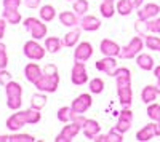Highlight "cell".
<instances>
[{"instance_id": "obj_34", "label": "cell", "mask_w": 160, "mask_h": 142, "mask_svg": "<svg viewBox=\"0 0 160 142\" xmlns=\"http://www.w3.org/2000/svg\"><path fill=\"white\" fill-rule=\"evenodd\" d=\"M135 29H136V32H138L141 37H146V35H149V34H151V31H149V24H148V21H144V19H138V21H136Z\"/></svg>"}, {"instance_id": "obj_27", "label": "cell", "mask_w": 160, "mask_h": 142, "mask_svg": "<svg viewBox=\"0 0 160 142\" xmlns=\"http://www.w3.org/2000/svg\"><path fill=\"white\" fill-rule=\"evenodd\" d=\"M117 13L122 16H128L130 13L135 10V5L131 3V0H118L117 2V7H115Z\"/></svg>"}, {"instance_id": "obj_31", "label": "cell", "mask_w": 160, "mask_h": 142, "mask_svg": "<svg viewBox=\"0 0 160 142\" xmlns=\"http://www.w3.org/2000/svg\"><path fill=\"white\" fill-rule=\"evenodd\" d=\"M24 113H26V118H28V125H35V123L40 121V118H42L40 117V110H37L34 107L24 110Z\"/></svg>"}, {"instance_id": "obj_3", "label": "cell", "mask_w": 160, "mask_h": 142, "mask_svg": "<svg viewBox=\"0 0 160 142\" xmlns=\"http://www.w3.org/2000/svg\"><path fill=\"white\" fill-rule=\"evenodd\" d=\"M45 21H40L37 18H28L24 19V27L26 31H28L32 38H35V40H42V38H45L47 35V24H43Z\"/></svg>"}, {"instance_id": "obj_10", "label": "cell", "mask_w": 160, "mask_h": 142, "mask_svg": "<svg viewBox=\"0 0 160 142\" xmlns=\"http://www.w3.org/2000/svg\"><path fill=\"white\" fill-rule=\"evenodd\" d=\"M96 69L99 72H104L106 75H111V77H115V72H117V61L115 58L112 56H106L104 59H99L96 62Z\"/></svg>"}, {"instance_id": "obj_44", "label": "cell", "mask_w": 160, "mask_h": 142, "mask_svg": "<svg viewBox=\"0 0 160 142\" xmlns=\"http://www.w3.org/2000/svg\"><path fill=\"white\" fill-rule=\"evenodd\" d=\"M40 2H42V0H24V3L28 8H38Z\"/></svg>"}, {"instance_id": "obj_23", "label": "cell", "mask_w": 160, "mask_h": 142, "mask_svg": "<svg viewBox=\"0 0 160 142\" xmlns=\"http://www.w3.org/2000/svg\"><path fill=\"white\" fill-rule=\"evenodd\" d=\"M78 40H80V29L72 27V31H71V32H68V34L64 35L62 43H64V46L72 48V46H75V45L78 43Z\"/></svg>"}, {"instance_id": "obj_16", "label": "cell", "mask_w": 160, "mask_h": 142, "mask_svg": "<svg viewBox=\"0 0 160 142\" xmlns=\"http://www.w3.org/2000/svg\"><path fill=\"white\" fill-rule=\"evenodd\" d=\"M99 50H101V53L104 54V56H112V58H118V54H120V48L114 40H109V38H104V40L101 42V45H99Z\"/></svg>"}, {"instance_id": "obj_26", "label": "cell", "mask_w": 160, "mask_h": 142, "mask_svg": "<svg viewBox=\"0 0 160 142\" xmlns=\"http://www.w3.org/2000/svg\"><path fill=\"white\" fill-rule=\"evenodd\" d=\"M62 42L59 40L58 37H48V38H45V48H47V51L48 53H58V51L62 48Z\"/></svg>"}, {"instance_id": "obj_43", "label": "cell", "mask_w": 160, "mask_h": 142, "mask_svg": "<svg viewBox=\"0 0 160 142\" xmlns=\"http://www.w3.org/2000/svg\"><path fill=\"white\" fill-rule=\"evenodd\" d=\"M11 82V73L8 72V70H0V85H7V83H10Z\"/></svg>"}, {"instance_id": "obj_8", "label": "cell", "mask_w": 160, "mask_h": 142, "mask_svg": "<svg viewBox=\"0 0 160 142\" xmlns=\"http://www.w3.org/2000/svg\"><path fill=\"white\" fill-rule=\"evenodd\" d=\"M93 56V46L88 42H80L74 51V61L75 62H87Z\"/></svg>"}, {"instance_id": "obj_17", "label": "cell", "mask_w": 160, "mask_h": 142, "mask_svg": "<svg viewBox=\"0 0 160 142\" xmlns=\"http://www.w3.org/2000/svg\"><path fill=\"white\" fill-rule=\"evenodd\" d=\"M42 72L43 70L38 67L37 62H29L28 66H26V69H24L26 78H28V82H31V83H35L40 77H42Z\"/></svg>"}, {"instance_id": "obj_46", "label": "cell", "mask_w": 160, "mask_h": 142, "mask_svg": "<svg viewBox=\"0 0 160 142\" xmlns=\"http://www.w3.org/2000/svg\"><path fill=\"white\" fill-rule=\"evenodd\" d=\"M5 27H7V19L0 18V38H3V35H5Z\"/></svg>"}, {"instance_id": "obj_11", "label": "cell", "mask_w": 160, "mask_h": 142, "mask_svg": "<svg viewBox=\"0 0 160 142\" xmlns=\"http://www.w3.org/2000/svg\"><path fill=\"white\" fill-rule=\"evenodd\" d=\"M91 96L90 94H87V93H83V94H80V96H77L75 97V101L72 102V106H71V109L75 112V113H85L90 107H91Z\"/></svg>"}, {"instance_id": "obj_39", "label": "cell", "mask_w": 160, "mask_h": 142, "mask_svg": "<svg viewBox=\"0 0 160 142\" xmlns=\"http://www.w3.org/2000/svg\"><path fill=\"white\" fill-rule=\"evenodd\" d=\"M21 104H22L21 96H18V97H7V106H8L10 110H19Z\"/></svg>"}, {"instance_id": "obj_18", "label": "cell", "mask_w": 160, "mask_h": 142, "mask_svg": "<svg viewBox=\"0 0 160 142\" xmlns=\"http://www.w3.org/2000/svg\"><path fill=\"white\" fill-rule=\"evenodd\" d=\"M78 15L74 11H61L59 13V21H61V24L62 26H66V27H77L78 26Z\"/></svg>"}, {"instance_id": "obj_37", "label": "cell", "mask_w": 160, "mask_h": 142, "mask_svg": "<svg viewBox=\"0 0 160 142\" xmlns=\"http://www.w3.org/2000/svg\"><path fill=\"white\" fill-rule=\"evenodd\" d=\"M71 113H72L71 107H61L58 110V120L61 123H69L71 121Z\"/></svg>"}, {"instance_id": "obj_50", "label": "cell", "mask_w": 160, "mask_h": 142, "mask_svg": "<svg viewBox=\"0 0 160 142\" xmlns=\"http://www.w3.org/2000/svg\"><path fill=\"white\" fill-rule=\"evenodd\" d=\"M0 70H2V69H0Z\"/></svg>"}, {"instance_id": "obj_13", "label": "cell", "mask_w": 160, "mask_h": 142, "mask_svg": "<svg viewBox=\"0 0 160 142\" xmlns=\"http://www.w3.org/2000/svg\"><path fill=\"white\" fill-rule=\"evenodd\" d=\"M28 125V118H26V113L24 110L22 112H16V113H13L11 117L7 120V128L10 131H19L22 126Z\"/></svg>"}, {"instance_id": "obj_5", "label": "cell", "mask_w": 160, "mask_h": 142, "mask_svg": "<svg viewBox=\"0 0 160 142\" xmlns=\"http://www.w3.org/2000/svg\"><path fill=\"white\" fill-rule=\"evenodd\" d=\"M45 50L47 48H43L34 38V40H29L24 43V56L31 61H42L45 58Z\"/></svg>"}, {"instance_id": "obj_19", "label": "cell", "mask_w": 160, "mask_h": 142, "mask_svg": "<svg viewBox=\"0 0 160 142\" xmlns=\"http://www.w3.org/2000/svg\"><path fill=\"white\" fill-rule=\"evenodd\" d=\"M136 64H138V67L142 69V70H154L155 67V64H154V58L148 53H139L136 56Z\"/></svg>"}, {"instance_id": "obj_1", "label": "cell", "mask_w": 160, "mask_h": 142, "mask_svg": "<svg viewBox=\"0 0 160 142\" xmlns=\"http://www.w3.org/2000/svg\"><path fill=\"white\" fill-rule=\"evenodd\" d=\"M115 78H117V94L120 99V104L130 107L131 101H133V91H131V72L127 67L117 69L115 72Z\"/></svg>"}, {"instance_id": "obj_4", "label": "cell", "mask_w": 160, "mask_h": 142, "mask_svg": "<svg viewBox=\"0 0 160 142\" xmlns=\"http://www.w3.org/2000/svg\"><path fill=\"white\" fill-rule=\"evenodd\" d=\"M142 46H144L142 38H141V37H133L131 40H130V43L120 50L118 59H133L135 56H138V54L141 53Z\"/></svg>"}, {"instance_id": "obj_33", "label": "cell", "mask_w": 160, "mask_h": 142, "mask_svg": "<svg viewBox=\"0 0 160 142\" xmlns=\"http://www.w3.org/2000/svg\"><path fill=\"white\" fill-rule=\"evenodd\" d=\"M88 8H90V3L87 2V0H75V2H74V11L77 13L78 16L87 15Z\"/></svg>"}, {"instance_id": "obj_20", "label": "cell", "mask_w": 160, "mask_h": 142, "mask_svg": "<svg viewBox=\"0 0 160 142\" xmlns=\"http://www.w3.org/2000/svg\"><path fill=\"white\" fill-rule=\"evenodd\" d=\"M158 96V89L155 85H148V86H144V89L141 91V99L144 104H152V102L157 99Z\"/></svg>"}, {"instance_id": "obj_38", "label": "cell", "mask_w": 160, "mask_h": 142, "mask_svg": "<svg viewBox=\"0 0 160 142\" xmlns=\"http://www.w3.org/2000/svg\"><path fill=\"white\" fill-rule=\"evenodd\" d=\"M34 140H35V137L31 136V134H19V133H16V134L10 136V142H34Z\"/></svg>"}, {"instance_id": "obj_30", "label": "cell", "mask_w": 160, "mask_h": 142, "mask_svg": "<svg viewBox=\"0 0 160 142\" xmlns=\"http://www.w3.org/2000/svg\"><path fill=\"white\" fill-rule=\"evenodd\" d=\"M47 106V96L42 93H37L31 97V107L37 109V110H42Z\"/></svg>"}, {"instance_id": "obj_24", "label": "cell", "mask_w": 160, "mask_h": 142, "mask_svg": "<svg viewBox=\"0 0 160 142\" xmlns=\"http://www.w3.org/2000/svg\"><path fill=\"white\" fill-rule=\"evenodd\" d=\"M40 19L45 21V22H51L53 19L56 18V10L53 5H43V7H40Z\"/></svg>"}, {"instance_id": "obj_14", "label": "cell", "mask_w": 160, "mask_h": 142, "mask_svg": "<svg viewBox=\"0 0 160 142\" xmlns=\"http://www.w3.org/2000/svg\"><path fill=\"white\" fill-rule=\"evenodd\" d=\"M78 26H80L82 31L93 32V31H98L101 27V19H98L96 16L83 15V16H80V19H78Z\"/></svg>"}, {"instance_id": "obj_32", "label": "cell", "mask_w": 160, "mask_h": 142, "mask_svg": "<svg viewBox=\"0 0 160 142\" xmlns=\"http://www.w3.org/2000/svg\"><path fill=\"white\" fill-rule=\"evenodd\" d=\"M102 89H104V80L102 78H93L90 82V93L93 94H101L102 93Z\"/></svg>"}, {"instance_id": "obj_49", "label": "cell", "mask_w": 160, "mask_h": 142, "mask_svg": "<svg viewBox=\"0 0 160 142\" xmlns=\"http://www.w3.org/2000/svg\"><path fill=\"white\" fill-rule=\"evenodd\" d=\"M111 2H114V0H111Z\"/></svg>"}, {"instance_id": "obj_48", "label": "cell", "mask_w": 160, "mask_h": 142, "mask_svg": "<svg viewBox=\"0 0 160 142\" xmlns=\"http://www.w3.org/2000/svg\"><path fill=\"white\" fill-rule=\"evenodd\" d=\"M0 142H10V136H2L0 134Z\"/></svg>"}, {"instance_id": "obj_28", "label": "cell", "mask_w": 160, "mask_h": 142, "mask_svg": "<svg viewBox=\"0 0 160 142\" xmlns=\"http://www.w3.org/2000/svg\"><path fill=\"white\" fill-rule=\"evenodd\" d=\"M99 11H101V15L104 18H112L117 10L114 8V2H111V0H102V3L99 7Z\"/></svg>"}, {"instance_id": "obj_47", "label": "cell", "mask_w": 160, "mask_h": 142, "mask_svg": "<svg viewBox=\"0 0 160 142\" xmlns=\"http://www.w3.org/2000/svg\"><path fill=\"white\" fill-rule=\"evenodd\" d=\"M142 2H144V0H131V3L135 5V8H139L142 5Z\"/></svg>"}, {"instance_id": "obj_40", "label": "cell", "mask_w": 160, "mask_h": 142, "mask_svg": "<svg viewBox=\"0 0 160 142\" xmlns=\"http://www.w3.org/2000/svg\"><path fill=\"white\" fill-rule=\"evenodd\" d=\"M8 64V56H7V46L3 43H0V69H7Z\"/></svg>"}, {"instance_id": "obj_15", "label": "cell", "mask_w": 160, "mask_h": 142, "mask_svg": "<svg viewBox=\"0 0 160 142\" xmlns=\"http://www.w3.org/2000/svg\"><path fill=\"white\" fill-rule=\"evenodd\" d=\"M82 131H83V134H85L87 139H93V140H95L99 136V133H101V126H99V123L96 120L87 118L85 123H83V126H82Z\"/></svg>"}, {"instance_id": "obj_7", "label": "cell", "mask_w": 160, "mask_h": 142, "mask_svg": "<svg viewBox=\"0 0 160 142\" xmlns=\"http://www.w3.org/2000/svg\"><path fill=\"white\" fill-rule=\"evenodd\" d=\"M72 83L74 85H85L88 82V72H87V67H85V62H74L72 66Z\"/></svg>"}, {"instance_id": "obj_2", "label": "cell", "mask_w": 160, "mask_h": 142, "mask_svg": "<svg viewBox=\"0 0 160 142\" xmlns=\"http://www.w3.org/2000/svg\"><path fill=\"white\" fill-rule=\"evenodd\" d=\"M58 83H59V72H58V67L55 64H47L43 67V72H42V77L34 83L35 88L38 91H43V93H55L56 88H58Z\"/></svg>"}, {"instance_id": "obj_9", "label": "cell", "mask_w": 160, "mask_h": 142, "mask_svg": "<svg viewBox=\"0 0 160 142\" xmlns=\"http://www.w3.org/2000/svg\"><path fill=\"white\" fill-rule=\"evenodd\" d=\"M131 123H133V112L128 107H125L122 112H120V117H118V121L115 125V130L125 134L131 128Z\"/></svg>"}, {"instance_id": "obj_42", "label": "cell", "mask_w": 160, "mask_h": 142, "mask_svg": "<svg viewBox=\"0 0 160 142\" xmlns=\"http://www.w3.org/2000/svg\"><path fill=\"white\" fill-rule=\"evenodd\" d=\"M21 2L22 0H3V7L7 10H19Z\"/></svg>"}, {"instance_id": "obj_6", "label": "cell", "mask_w": 160, "mask_h": 142, "mask_svg": "<svg viewBox=\"0 0 160 142\" xmlns=\"http://www.w3.org/2000/svg\"><path fill=\"white\" fill-rule=\"evenodd\" d=\"M80 130H82V126H80L78 123L69 121L68 125L62 128V131L56 136V142H71L80 133Z\"/></svg>"}, {"instance_id": "obj_29", "label": "cell", "mask_w": 160, "mask_h": 142, "mask_svg": "<svg viewBox=\"0 0 160 142\" xmlns=\"http://www.w3.org/2000/svg\"><path fill=\"white\" fill-rule=\"evenodd\" d=\"M2 18H5L8 24H19L21 22V15H19L18 10H7L5 8Z\"/></svg>"}, {"instance_id": "obj_35", "label": "cell", "mask_w": 160, "mask_h": 142, "mask_svg": "<svg viewBox=\"0 0 160 142\" xmlns=\"http://www.w3.org/2000/svg\"><path fill=\"white\" fill-rule=\"evenodd\" d=\"M146 46L154 51H160V37H152L151 34L146 35Z\"/></svg>"}, {"instance_id": "obj_22", "label": "cell", "mask_w": 160, "mask_h": 142, "mask_svg": "<svg viewBox=\"0 0 160 142\" xmlns=\"http://www.w3.org/2000/svg\"><path fill=\"white\" fill-rule=\"evenodd\" d=\"M95 140L96 142H122L123 140V133H120V131L115 130V128H112L106 136H98Z\"/></svg>"}, {"instance_id": "obj_36", "label": "cell", "mask_w": 160, "mask_h": 142, "mask_svg": "<svg viewBox=\"0 0 160 142\" xmlns=\"http://www.w3.org/2000/svg\"><path fill=\"white\" fill-rule=\"evenodd\" d=\"M148 115H149V118H151V120H154V121H160V106L155 104V102L149 104V107H148Z\"/></svg>"}, {"instance_id": "obj_45", "label": "cell", "mask_w": 160, "mask_h": 142, "mask_svg": "<svg viewBox=\"0 0 160 142\" xmlns=\"http://www.w3.org/2000/svg\"><path fill=\"white\" fill-rule=\"evenodd\" d=\"M154 75H155V78H157V89H158V94H160V66L154 67Z\"/></svg>"}, {"instance_id": "obj_41", "label": "cell", "mask_w": 160, "mask_h": 142, "mask_svg": "<svg viewBox=\"0 0 160 142\" xmlns=\"http://www.w3.org/2000/svg\"><path fill=\"white\" fill-rule=\"evenodd\" d=\"M151 34H160V18H154L148 21Z\"/></svg>"}, {"instance_id": "obj_25", "label": "cell", "mask_w": 160, "mask_h": 142, "mask_svg": "<svg viewBox=\"0 0 160 142\" xmlns=\"http://www.w3.org/2000/svg\"><path fill=\"white\" fill-rule=\"evenodd\" d=\"M5 91H7V97H18L22 96V86L18 82H10L5 85Z\"/></svg>"}, {"instance_id": "obj_12", "label": "cell", "mask_w": 160, "mask_h": 142, "mask_svg": "<svg viewBox=\"0 0 160 142\" xmlns=\"http://www.w3.org/2000/svg\"><path fill=\"white\" fill-rule=\"evenodd\" d=\"M160 13V5L157 3H148V5H142L138 8V19H144V21H149L157 18V15Z\"/></svg>"}, {"instance_id": "obj_21", "label": "cell", "mask_w": 160, "mask_h": 142, "mask_svg": "<svg viewBox=\"0 0 160 142\" xmlns=\"http://www.w3.org/2000/svg\"><path fill=\"white\" fill-rule=\"evenodd\" d=\"M152 137H155V130H154V123H149L146 125L144 128L136 133V139L141 140V142H146V140H151Z\"/></svg>"}]
</instances>
